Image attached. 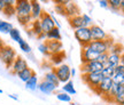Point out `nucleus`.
Segmentation results:
<instances>
[{"mask_svg":"<svg viewBox=\"0 0 124 105\" xmlns=\"http://www.w3.org/2000/svg\"><path fill=\"white\" fill-rule=\"evenodd\" d=\"M16 57H17L16 50L8 45H5V47L0 50V61L6 65L7 69H10V66L14 63Z\"/></svg>","mask_w":124,"mask_h":105,"instance_id":"f257e3e1","label":"nucleus"},{"mask_svg":"<svg viewBox=\"0 0 124 105\" xmlns=\"http://www.w3.org/2000/svg\"><path fill=\"white\" fill-rule=\"evenodd\" d=\"M16 18L31 17V2L30 0H16L15 4Z\"/></svg>","mask_w":124,"mask_h":105,"instance_id":"f03ea898","label":"nucleus"},{"mask_svg":"<svg viewBox=\"0 0 124 105\" xmlns=\"http://www.w3.org/2000/svg\"><path fill=\"white\" fill-rule=\"evenodd\" d=\"M103 75L101 72H94V73H84L82 74V80L85 85H87L91 90H94L102 81Z\"/></svg>","mask_w":124,"mask_h":105,"instance_id":"7ed1b4c3","label":"nucleus"},{"mask_svg":"<svg viewBox=\"0 0 124 105\" xmlns=\"http://www.w3.org/2000/svg\"><path fill=\"white\" fill-rule=\"evenodd\" d=\"M74 35L75 39L80 44L82 47H85L92 41V37H91V31L90 27L85 26V27H80L78 30L74 31Z\"/></svg>","mask_w":124,"mask_h":105,"instance_id":"20e7f679","label":"nucleus"},{"mask_svg":"<svg viewBox=\"0 0 124 105\" xmlns=\"http://www.w3.org/2000/svg\"><path fill=\"white\" fill-rule=\"evenodd\" d=\"M113 85H114V82H113V80L109 78H103L102 79V81L100 83H99V86H98L94 90H92V92H94L97 95H99V96H101L103 99L107 97V95L109 94V92L111 90V87H113Z\"/></svg>","mask_w":124,"mask_h":105,"instance_id":"39448f33","label":"nucleus"},{"mask_svg":"<svg viewBox=\"0 0 124 105\" xmlns=\"http://www.w3.org/2000/svg\"><path fill=\"white\" fill-rule=\"evenodd\" d=\"M53 70H54V72H55L56 77H58L60 83L61 82L66 83V82H68V81L70 80V78H71L70 71H71V69H70V66L69 65H67V64H61V65L54 67Z\"/></svg>","mask_w":124,"mask_h":105,"instance_id":"423d86ee","label":"nucleus"},{"mask_svg":"<svg viewBox=\"0 0 124 105\" xmlns=\"http://www.w3.org/2000/svg\"><path fill=\"white\" fill-rule=\"evenodd\" d=\"M103 70V64L99 63L97 61H91L87 63H84L80 65V72L84 73H94V72H101Z\"/></svg>","mask_w":124,"mask_h":105,"instance_id":"0eeeda50","label":"nucleus"},{"mask_svg":"<svg viewBox=\"0 0 124 105\" xmlns=\"http://www.w3.org/2000/svg\"><path fill=\"white\" fill-rule=\"evenodd\" d=\"M40 24H41V27H43V32L44 33H47L49 31L55 27V22H54V17L53 15H51L48 13H43V15L40 16L39 18Z\"/></svg>","mask_w":124,"mask_h":105,"instance_id":"6e6552de","label":"nucleus"},{"mask_svg":"<svg viewBox=\"0 0 124 105\" xmlns=\"http://www.w3.org/2000/svg\"><path fill=\"white\" fill-rule=\"evenodd\" d=\"M90 31H91L92 40H94V41H103V40H106L109 37V34L107 33L106 31L103 30L101 26L97 25V24H92L90 26Z\"/></svg>","mask_w":124,"mask_h":105,"instance_id":"1a4fd4ad","label":"nucleus"},{"mask_svg":"<svg viewBox=\"0 0 124 105\" xmlns=\"http://www.w3.org/2000/svg\"><path fill=\"white\" fill-rule=\"evenodd\" d=\"M27 67H29V66H28V62L25 61L22 56H17L15 58V61H14V63L12 64L9 70H10V72H12L13 74L17 75L20 72H22L23 70H25Z\"/></svg>","mask_w":124,"mask_h":105,"instance_id":"9d476101","label":"nucleus"},{"mask_svg":"<svg viewBox=\"0 0 124 105\" xmlns=\"http://www.w3.org/2000/svg\"><path fill=\"white\" fill-rule=\"evenodd\" d=\"M45 44L47 46L49 55H54L58 52H63V45L61 41H55V40H46Z\"/></svg>","mask_w":124,"mask_h":105,"instance_id":"9b49d317","label":"nucleus"},{"mask_svg":"<svg viewBox=\"0 0 124 105\" xmlns=\"http://www.w3.org/2000/svg\"><path fill=\"white\" fill-rule=\"evenodd\" d=\"M79 13H80L79 8H78L77 4L74 2V1H69V2L64 6V16H67L68 18L77 16V15H80Z\"/></svg>","mask_w":124,"mask_h":105,"instance_id":"f8f14e48","label":"nucleus"},{"mask_svg":"<svg viewBox=\"0 0 124 105\" xmlns=\"http://www.w3.org/2000/svg\"><path fill=\"white\" fill-rule=\"evenodd\" d=\"M30 2H31V17H32V20H39L40 16L44 13V10L41 8V5L37 0H30Z\"/></svg>","mask_w":124,"mask_h":105,"instance_id":"ddd939ff","label":"nucleus"},{"mask_svg":"<svg viewBox=\"0 0 124 105\" xmlns=\"http://www.w3.org/2000/svg\"><path fill=\"white\" fill-rule=\"evenodd\" d=\"M38 89H39L43 94L49 95V94H52V92H55V90L58 89V87H56V86H54L53 83L46 81V80H41V81L38 83Z\"/></svg>","mask_w":124,"mask_h":105,"instance_id":"4468645a","label":"nucleus"},{"mask_svg":"<svg viewBox=\"0 0 124 105\" xmlns=\"http://www.w3.org/2000/svg\"><path fill=\"white\" fill-rule=\"evenodd\" d=\"M69 24H70L71 29L75 31V30H78L80 27H85V23L83 21V17L82 15H77V16H74V17H70L69 18Z\"/></svg>","mask_w":124,"mask_h":105,"instance_id":"2eb2a0df","label":"nucleus"},{"mask_svg":"<svg viewBox=\"0 0 124 105\" xmlns=\"http://www.w3.org/2000/svg\"><path fill=\"white\" fill-rule=\"evenodd\" d=\"M113 103H115L117 105H124V86L116 85L115 97H114Z\"/></svg>","mask_w":124,"mask_h":105,"instance_id":"dca6fc26","label":"nucleus"},{"mask_svg":"<svg viewBox=\"0 0 124 105\" xmlns=\"http://www.w3.org/2000/svg\"><path fill=\"white\" fill-rule=\"evenodd\" d=\"M29 30L33 33L35 37H39L41 33H44L43 32V27H41V24H40V21L39 20H33L31 24L29 25Z\"/></svg>","mask_w":124,"mask_h":105,"instance_id":"f3484780","label":"nucleus"},{"mask_svg":"<svg viewBox=\"0 0 124 105\" xmlns=\"http://www.w3.org/2000/svg\"><path fill=\"white\" fill-rule=\"evenodd\" d=\"M46 40H55V41H61L62 40V35H61V31L60 27H54L52 30L46 33Z\"/></svg>","mask_w":124,"mask_h":105,"instance_id":"a211bd4d","label":"nucleus"},{"mask_svg":"<svg viewBox=\"0 0 124 105\" xmlns=\"http://www.w3.org/2000/svg\"><path fill=\"white\" fill-rule=\"evenodd\" d=\"M120 63H121L120 55H115V54H109L108 52V59H107V63L103 66H110V67L115 69L117 65H120Z\"/></svg>","mask_w":124,"mask_h":105,"instance_id":"6ab92c4d","label":"nucleus"},{"mask_svg":"<svg viewBox=\"0 0 124 105\" xmlns=\"http://www.w3.org/2000/svg\"><path fill=\"white\" fill-rule=\"evenodd\" d=\"M35 74H36L35 71L32 70L31 67H27L25 70H23L22 72H20V73H18V74L16 75V77H17V78L20 79L21 81H23V82L25 83V82L28 81V80H29V79L31 78V77H33Z\"/></svg>","mask_w":124,"mask_h":105,"instance_id":"aec40b11","label":"nucleus"},{"mask_svg":"<svg viewBox=\"0 0 124 105\" xmlns=\"http://www.w3.org/2000/svg\"><path fill=\"white\" fill-rule=\"evenodd\" d=\"M44 80H46V81H48V82H51V83H53L54 86H56V87L60 86V81H59V79H58V77H56V74H55V72H54L53 69L49 70L47 73H45Z\"/></svg>","mask_w":124,"mask_h":105,"instance_id":"412c9836","label":"nucleus"},{"mask_svg":"<svg viewBox=\"0 0 124 105\" xmlns=\"http://www.w3.org/2000/svg\"><path fill=\"white\" fill-rule=\"evenodd\" d=\"M49 57H51V62L53 63V65L56 67V66L63 64V61L66 58V54H64V52H61L58 54H54V55H51Z\"/></svg>","mask_w":124,"mask_h":105,"instance_id":"4be33fe9","label":"nucleus"},{"mask_svg":"<svg viewBox=\"0 0 124 105\" xmlns=\"http://www.w3.org/2000/svg\"><path fill=\"white\" fill-rule=\"evenodd\" d=\"M14 29L12 23L6 22L4 20H0V33H5V34H9V32Z\"/></svg>","mask_w":124,"mask_h":105,"instance_id":"5701e85b","label":"nucleus"},{"mask_svg":"<svg viewBox=\"0 0 124 105\" xmlns=\"http://www.w3.org/2000/svg\"><path fill=\"white\" fill-rule=\"evenodd\" d=\"M108 52L109 54H115V55H122L124 52V46L122 44H120V42H115V44L111 46L110 48H109V50H108Z\"/></svg>","mask_w":124,"mask_h":105,"instance_id":"b1692460","label":"nucleus"},{"mask_svg":"<svg viewBox=\"0 0 124 105\" xmlns=\"http://www.w3.org/2000/svg\"><path fill=\"white\" fill-rule=\"evenodd\" d=\"M38 83H39L38 82V78L35 74L25 82V88L29 89V90H36V89H38Z\"/></svg>","mask_w":124,"mask_h":105,"instance_id":"393cba45","label":"nucleus"},{"mask_svg":"<svg viewBox=\"0 0 124 105\" xmlns=\"http://www.w3.org/2000/svg\"><path fill=\"white\" fill-rule=\"evenodd\" d=\"M62 90H63V92H66V94L70 95V96L76 94L75 86H74V82H72L71 80H69L68 82H66L63 86H62Z\"/></svg>","mask_w":124,"mask_h":105,"instance_id":"a878e982","label":"nucleus"},{"mask_svg":"<svg viewBox=\"0 0 124 105\" xmlns=\"http://www.w3.org/2000/svg\"><path fill=\"white\" fill-rule=\"evenodd\" d=\"M103 78H109L111 79L115 74V69L114 67H110V66H103V70L101 71Z\"/></svg>","mask_w":124,"mask_h":105,"instance_id":"bb28decb","label":"nucleus"},{"mask_svg":"<svg viewBox=\"0 0 124 105\" xmlns=\"http://www.w3.org/2000/svg\"><path fill=\"white\" fill-rule=\"evenodd\" d=\"M18 46H20V48H21V50H22L23 52H25V54H30L31 52V47H30V45L28 44L25 40H23L21 39L20 41L17 42Z\"/></svg>","mask_w":124,"mask_h":105,"instance_id":"cd10ccee","label":"nucleus"},{"mask_svg":"<svg viewBox=\"0 0 124 105\" xmlns=\"http://www.w3.org/2000/svg\"><path fill=\"white\" fill-rule=\"evenodd\" d=\"M113 82L118 86H124V74L123 73H115L114 77L111 78Z\"/></svg>","mask_w":124,"mask_h":105,"instance_id":"c85d7f7f","label":"nucleus"},{"mask_svg":"<svg viewBox=\"0 0 124 105\" xmlns=\"http://www.w3.org/2000/svg\"><path fill=\"white\" fill-rule=\"evenodd\" d=\"M9 37H10V39L13 40V41H16V42H18L20 40L22 39V35H21V32L17 30V29H15L14 27L13 30L9 32Z\"/></svg>","mask_w":124,"mask_h":105,"instance_id":"c756f323","label":"nucleus"},{"mask_svg":"<svg viewBox=\"0 0 124 105\" xmlns=\"http://www.w3.org/2000/svg\"><path fill=\"white\" fill-rule=\"evenodd\" d=\"M108 5H109V9L113 12H118L121 7V0H108Z\"/></svg>","mask_w":124,"mask_h":105,"instance_id":"7c9ffc66","label":"nucleus"},{"mask_svg":"<svg viewBox=\"0 0 124 105\" xmlns=\"http://www.w3.org/2000/svg\"><path fill=\"white\" fill-rule=\"evenodd\" d=\"M56 98H58L60 102H64V103H71V96L68 95L66 92H58L56 94Z\"/></svg>","mask_w":124,"mask_h":105,"instance_id":"2f4dec72","label":"nucleus"},{"mask_svg":"<svg viewBox=\"0 0 124 105\" xmlns=\"http://www.w3.org/2000/svg\"><path fill=\"white\" fill-rule=\"evenodd\" d=\"M2 13L7 16V17H12L15 15V6H6Z\"/></svg>","mask_w":124,"mask_h":105,"instance_id":"473e14b6","label":"nucleus"},{"mask_svg":"<svg viewBox=\"0 0 124 105\" xmlns=\"http://www.w3.org/2000/svg\"><path fill=\"white\" fill-rule=\"evenodd\" d=\"M107 59H108V52H105V54H100V55H98V57L94 59V61L99 62V63H101V64H106L107 63Z\"/></svg>","mask_w":124,"mask_h":105,"instance_id":"72a5a7b5","label":"nucleus"},{"mask_svg":"<svg viewBox=\"0 0 124 105\" xmlns=\"http://www.w3.org/2000/svg\"><path fill=\"white\" fill-rule=\"evenodd\" d=\"M38 50H39L43 55H45V56H51L49 52H48V49H47V46H46V44H45V41L38 46Z\"/></svg>","mask_w":124,"mask_h":105,"instance_id":"f704fd0d","label":"nucleus"},{"mask_svg":"<svg viewBox=\"0 0 124 105\" xmlns=\"http://www.w3.org/2000/svg\"><path fill=\"white\" fill-rule=\"evenodd\" d=\"M82 17H83V21H84L85 25L87 26V27H90V26L93 24V23H92V18L90 17L87 14H82Z\"/></svg>","mask_w":124,"mask_h":105,"instance_id":"c9c22d12","label":"nucleus"},{"mask_svg":"<svg viewBox=\"0 0 124 105\" xmlns=\"http://www.w3.org/2000/svg\"><path fill=\"white\" fill-rule=\"evenodd\" d=\"M55 10L61 15H64V6H62L60 4H55Z\"/></svg>","mask_w":124,"mask_h":105,"instance_id":"e433bc0d","label":"nucleus"},{"mask_svg":"<svg viewBox=\"0 0 124 105\" xmlns=\"http://www.w3.org/2000/svg\"><path fill=\"white\" fill-rule=\"evenodd\" d=\"M98 4L100 5V7H102V8H109L108 0H100V1H98Z\"/></svg>","mask_w":124,"mask_h":105,"instance_id":"4c0bfd02","label":"nucleus"},{"mask_svg":"<svg viewBox=\"0 0 124 105\" xmlns=\"http://www.w3.org/2000/svg\"><path fill=\"white\" fill-rule=\"evenodd\" d=\"M115 73H123L124 74V65L120 64V65H117L115 67Z\"/></svg>","mask_w":124,"mask_h":105,"instance_id":"58836bf2","label":"nucleus"},{"mask_svg":"<svg viewBox=\"0 0 124 105\" xmlns=\"http://www.w3.org/2000/svg\"><path fill=\"white\" fill-rule=\"evenodd\" d=\"M6 7V2H5V0H0V12H2Z\"/></svg>","mask_w":124,"mask_h":105,"instance_id":"ea45409f","label":"nucleus"},{"mask_svg":"<svg viewBox=\"0 0 124 105\" xmlns=\"http://www.w3.org/2000/svg\"><path fill=\"white\" fill-rule=\"evenodd\" d=\"M120 12L124 14V0H121V7H120Z\"/></svg>","mask_w":124,"mask_h":105,"instance_id":"a19ab883","label":"nucleus"},{"mask_svg":"<svg viewBox=\"0 0 124 105\" xmlns=\"http://www.w3.org/2000/svg\"><path fill=\"white\" fill-rule=\"evenodd\" d=\"M5 45H6V44L4 42V40H2L1 38H0V50H1V49H2V48L5 47Z\"/></svg>","mask_w":124,"mask_h":105,"instance_id":"79ce46f5","label":"nucleus"},{"mask_svg":"<svg viewBox=\"0 0 124 105\" xmlns=\"http://www.w3.org/2000/svg\"><path fill=\"white\" fill-rule=\"evenodd\" d=\"M120 64H122V65H124V52L121 55V63Z\"/></svg>","mask_w":124,"mask_h":105,"instance_id":"37998d69","label":"nucleus"},{"mask_svg":"<svg viewBox=\"0 0 124 105\" xmlns=\"http://www.w3.org/2000/svg\"><path fill=\"white\" fill-rule=\"evenodd\" d=\"M70 74H71V77H75V75H76V70H75V69H71Z\"/></svg>","mask_w":124,"mask_h":105,"instance_id":"c03bdc74","label":"nucleus"},{"mask_svg":"<svg viewBox=\"0 0 124 105\" xmlns=\"http://www.w3.org/2000/svg\"><path fill=\"white\" fill-rule=\"evenodd\" d=\"M9 97H10V98H13V99H15V101H17L18 99L17 96H14V95H9Z\"/></svg>","mask_w":124,"mask_h":105,"instance_id":"a18cd8bd","label":"nucleus"},{"mask_svg":"<svg viewBox=\"0 0 124 105\" xmlns=\"http://www.w3.org/2000/svg\"><path fill=\"white\" fill-rule=\"evenodd\" d=\"M70 104H71V105H77V103H72V102H71Z\"/></svg>","mask_w":124,"mask_h":105,"instance_id":"49530a36","label":"nucleus"},{"mask_svg":"<svg viewBox=\"0 0 124 105\" xmlns=\"http://www.w3.org/2000/svg\"><path fill=\"white\" fill-rule=\"evenodd\" d=\"M0 94H2V89H0Z\"/></svg>","mask_w":124,"mask_h":105,"instance_id":"de8ad7c7","label":"nucleus"}]
</instances>
